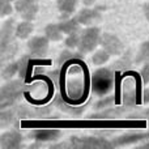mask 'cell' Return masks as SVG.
Returning <instances> with one entry per match:
<instances>
[{
	"label": "cell",
	"mask_w": 149,
	"mask_h": 149,
	"mask_svg": "<svg viewBox=\"0 0 149 149\" xmlns=\"http://www.w3.org/2000/svg\"><path fill=\"white\" fill-rule=\"evenodd\" d=\"M52 109L50 106H41V107H29L25 105H15L8 109L0 111V127L5 128L8 126L15 124L18 126V122L22 119H31V118H42L51 114Z\"/></svg>",
	"instance_id": "1"
},
{
	"label": "cell",
	"mask_w": 149,
	"mask_h": 149,
	"mask_svg": "<svg viewBox=\"0 0 149 149\" xmlns=\"http://www.w3.org/2000/svg\"><path fill=\"white\" fill-rule=\"evenodd\" d=\"M16 21L9 17L3 22L0 28V62L4 64L10 60L18 51V46L16 43Z\"/></svg>",
	"instance_id": "2"
},
{
	"label": "cell",
	"mask_w": 149,
	"mask_h": 149,
	"mask_svg": "<svg viewBox=\"0 0 149 149\" xmlns=\"http://www.w3.org/2000/svg\"><path fill=\"white\" fill-rule=\"evenodd\" d=\"M28 85L22 79L9 80L0 88V110L17 105L20 98L28 90Z\"/></svg>",
	"instance_id": "3"
},
{
	"label": "cell",
	"mask_w": 149,
	"mask_h": 149,
	"mask_svg": "<svg viewBox=\"0 0 149 149\" xmlns=\"http://www.w3.org/2000/svg\"><path fill=\"white\" fill-rule=\"evenodd\" d=\"M115 76L111 68H98L90 77V88L98 97H105L113 90Z\"/></svg>",
	"instance_id": "4"
},
{
	"label": "cell",
	"mask_w": 149,
	"mask_h": 149,
	"mask_svg": "<svg viewBox=\"0 0 149 149\" xmlns=\"http://www.w3.org/2000/svg\"><path fill=\"white\" fill-rule=\"evenodd\" d=\"M101 37H102V31L97 25L86 26L81 30L80 45L77 50L84 55L94 52V50L101 45Z\"/></svg>",
	"instance_id": "5"
},
{
	"label": "cell",
	"mask_w": 149,
	"mask_h": 149,
	"mask_svg": "<svg viewBox=\"0 0 149 149\" xmlns=\"http://www.w3.org/2000/svg\"><path fill=\"white\" fill-rule=\"evenodd\" d=\"M71 148L77 149H105L115 148L113 140L106 139V136H71L68 139Z\"/></svg>",
	"instance_id": "6"
},
{
	"label": "cell",
	"mask_w": 149,
	"mask_h": 149,
	"mask_svg": "<svg viewBox=\"0 0 149 149\" xmlns=\"http://www.w3.org/2000/svg\"><path fill=\"white\" fill-rule=\"evenodd\" d=\"M43 63V64H50V60H39V58H33L30 54H24L18 58V77L22 79L24 81L28 84L31 81L30 77V68H33V65Z\"/></svg>",
	"instance_id": "7"
},
{
	"label": "cell",
	"mask_w": 149,
	"mask_h": 149,
	"mask_svg": "<svg viewBox=\"0 0 149 149\" xmlns=\"http://www.w3.org/2000/svg\"><path fill=\"white\" fill-rule=\"evenodd\" d=\"M50 39L46 36H34L31 38H29L26 47H28L29 54L33 58H43L49 52L50 47Z\"/></svg>",
	"instance_id": "8"
},
{
	"label": "cell",
	"mask_w": 149,
	"mask_h": 149,
	"mask_svg": "<svg viewBox=\"0 0 149 149\" xmlns=\"http://www.w3.org/2000/svg\"><path fill=\"white\" fill-rule=\"evenodd\" d=\"M134 107H128V106H111L107 107L105 110H100L94 114H90L88 118L92 119V120H98V119H103V120H107V119H119L122 116L127 115L128 116L131 114V110Z\"/></svg>",
	"instance_id": "9"
},
{
	"label": "cell",
	"mask_w": 149,
	"mask_h": 149,
	"mask_svg": "<svg viewBox=\"0 0 149 149\" xmlns=\"http://www.w3.org/2000/svg\"><path fill=\"white\" fill-rule=\"evenodd\" d=\"M100 46L105 49L111 56H120L124 51V45L122 39L113 33H102Z\"/></svg>",
	"instance_id": "10"
},
{
	"label": "cell",
	"mask_w": 149,
	"mask_h": 149,
	"mask_svg": "<svg viewBox=\"0 0 149 149\" xmlns=\"http://www.w3.org/2000/svg\"><path fill=\"white\" fill-rule=\"evenodd\" d=\"M15 10L21 16L22 20L34 21L39 10L38 0H16Z\"/></svg>",
	"instance_id": "11"
},
{
	"label": "cell",
	"mask_w": 149,
	"mask_h": 149,
	"mask_svg": "<svg viewBox=\"0 0 149 149\" xmlns=\"http://www.w3.org/2000/svg\"><path fill=\"white\" fill-rule=\"evenodd\" d=\"M24 136L17 128L5 131L0 135V148L1 149H20L24 144Z\"/></svg>",
	"instance_id": "12"
},
{
	"label": "cell",
	"mask_w": 149,
	"mask_h": 149,
	"mask_svg": "<svg viewBox=\"0 0 149 149\" xmlns=\"http://www.w3.org/2000/svg\"><path fill=\"white\" fill-rule=\"evenodd\" d=\"M76 18L82 26H92L102 20V13H101L100 8L85 7L79 10V13L76 15Z\"/></svg>",
	"instance_id": "13"
},
{
	"label": "cell",
	"mask_w": 149,
	"mask_h": 149,
	"mask_svg": "<svg viewBox=\"0 0 149 149\" xmlns=\"http://www.w3.org/2000/svg\"><path fill=\"white\" fill-rule=\"evenodd\" d=\"M30 136L34 139V141L39 143H51L58 141L62 137V131L55 127H50V128H37L30 134Z\"/></svg>",
	"instance_id": "14"
},
{
	"label": "cell",
	"mask_w": 149,
	"mask_h": 149,
	"mask_svg": "<svg viewBox=\"0 0 149 149\" xmlns=\"http://www.w3.org/2000/svg\"><path fill=\"white\" fill-rule=\"evenodd\" d=\"M144 140H149V132H128L113 140L114 147H124V145L137 144Z\"/></svg>",
	"instance_id": "15"
},
{
	"label": "cell",
	"mask_w": 149,
	"mask_h": 149,
	"mask_svg": "<svg viewBox=\"0 0 149 149\" xmlns=\"http://www.w3.org/2000/svg\"><path fill=\"white\" fill-rule=\"evenodd\" d=\"M52 106H55V107H58L60 111L68 114V115H72V116H80L85 111V109H86L85 105L84 106L82 105L74 106L72 103L67 102L62 95H56V97H55V100L52 101Z\"/></svg>",
	"instance_id": "16"
},
{
	"label": "cell",
	"mask_w": 149,
	"mask_h": 149,
	"mask_svg": "<svg viewBox=\"0 0 149 149\" xmlns=\"http://www.w3.org/2000/svg\"><path fill=\"white\" fill-rule=\"evenodd\" d=\"M77 0H56V9L60 13V18H70L77 9Z\"/></svg>",
	"instance_id": "17"
},
{
	"label": "cell",
	"mask_w": 149,
	"mask_h": 149,
	"mask_svg": "<svg viewBox=\"0 0 149 149\" xmlns=\"http://www.w3.org/2000/svg\"><path fill=\"white\" fill-rule=\"evenodd\" d=\"M59 26H60L62 31L65 34V36H70V34H73V33H80L82 25L79 22V20L76 18V16H73V17L60 20Z\"/></svg>",
	"instance_id": "18"
},
{
	"label": "cell",
	"mask_w": 149,
	"mask_h": 149,
	"mask_svg": "<svg viewBox=\"0 0 149 149\" xmlns=\"http://www.w3.org/2000/svg\"><path fill=\"white\" fill-rule=\"evenodd\" d=\"M34 31L33 21L22 20L16 25V37L17 39H29Z\"/></svg>",
	"instance_id": "19"
},
{
	"label": "cell",
	"mask_w": 149,
	"mask_h": 149,
	"mask_svg": "<svg viewBox=\"0 0 149 149\" xmlns=\"http://www.w3.org/2000/svg\"><path fill=\"white\" fill-rule=\"evenodd\" d=\"M45 36L50 39L51 42H60L63 41V36L64 33L62 31L59 26V22L58 24H47L46 28H45Z\"/></svg>",
	"instance_id": "20"
},
{
	"label": "cell",
	"mask_w": 149,
	"mask_h": 149,
	"mask_svg": "<svg viewBox=\"0 0 149 149\" xmlns=\"http://www.w3.org/2000/svg\"><path fill=\"white\" fill-rule=\"evenodd\" d=\"M16 74H18V60L9 62L8 64L3 65V68H1V79L3 80L9 81Z\"/></svg>",
	"instance_id": "21"
},
{
	"label": "cell",
	"mask_w": 149,
	"mask_h": 149,
	"mask_svg": "<svg viewBox=\"0 0 149 149\" xmlns=\"http://www.w3.org/2000/svg\"><path fill=\"white\" fill-rule=\"evenodd\" d=\"M110 56L111 55L109 54L105 49L97 50V51H94L92 55V63L94 65H103L110 60Z\"/></svg>",
	"instance_id": "22"
},
{
	"label": "cell",
	"mask_w": 149,
	"mask_h": 149,
	"mask_svg": "<svg viewBox=\"0 0 149 149\" xmlns=\"http://www.w3.org/2000/svg\"><path fill=\"white\" fill-rule=\"evenodd\" d=\"M82 55H84V54H81L80 51H79V52H73V50L67 49V50H64V51L60 52L59 59H58V64H59V65H63L64 63L70 62V60H72V59L82 58Z\"/></svg>",
	"instance_id": "23"
},
{
	"label": "cell",
	"mask_w": 149,
	"mask_h": 149,
	"mask_svg": "<svg viewBox=\"0 0 149 149\" xmlns=\"http://www.w3.org/2000/svg\"><path fill=\"white\" fill-rule=\"evenodd\" d=\"M149 62V41H145L140 45L139 52L135 58V63H147Z\"/></svg>",
	"instance_id": "24"
},
{
	"label": "cell",
	"mask_w": 149,
	"mask_h": 149,
	"mask_svg": "<svg viewBox=\"0 0 149 149\" xmlns=\"http://www.w3.org/2000/svg\"><path fill=\"white\" fill-rule=\"evenodd\" d=\"M114 105H116L115 98L113 95H105V97H101V100L94 103V109L97 111H100V110H105L107 107H111Z\"/></svg>",
	"instance_id": "25"
},
{
	"label": "cell",
	"mask_w": 149,
	"mask_h": 149,
	"mask_svg": "<svg viewBox=\"0 0 149 149\" xmlns=\"http://www.w3.org/2000/svg\"><path fill=\"white\" fill-rule=\"evenodd\" d=\"M80 37H81V31H80V33H73V34L67 36L64 39V46L67 47V49H71V50L77 49L80 45Z\"/></svg>",
	"instance_id": "26"
},
{
	"label": "cell",
	"mask_w": 149,
	"mask_h": 149,
	"mask_svg": "<svg viewBox=\"0 0 149 149\" xmlns=\"http://www.w3.org/2000/svg\"><path fill=\"white\" fill-rule=\"evenodd\" d=\"M12 1H9V0H0V16L1 17H7V16H10V13L13 12V8L12 4H10Z\"/></svg>",
	"instance_id": "27"
},
{
	"label": "cell",
	"mask_w": 149,
	"mask_h": 149,
	"mask_svg": "<svg viewBox=\"0 0 149 149\" xmlns=\"http://www.w3.org/2000/svg\"><path fill=\"white\" fill-rule=\"evenodd\" d=\"M140 74H141V80H143V84L147 85L149 84V62H147L143 67V70L140 71Z\"/></svg>",
	"instance_id": "28"
},
{
	"label": "cell",
	"mask_w": 149,
	"mask_h": 149,
	"mask_svg": "<svg viewBox=\"0 0 149 149\" xmlns=\"http://www.w3.org/2000/svg\"><path fill=\"white\" fill-rule=\"evenodd\" d=\"M143 13L147 21H149V0H145V3L143 4Z\"/></svg>",
	"instance_id": "29"
},
{
	"label": "cell",
	"mask_w": 149,
	"mask_h": 149,
	"mask_svg": "<svg viewBox=\"0 0 149 149\" xmlns=\"http://www.w3.org/2000/svg\"><path fill=\"white\" fill-rule=\"evenodd\" d=\"M95 1H97V0H82V4H84L85 7H92V5H94Z\"/></svg>",
	"instance_id": "30"
},
{
	"label": "cell",
	"mask_w": 149,
	"mask_h": 149,
	"mask_svg": "<svg viewBox=\"0 0 149 149\" xmlns=\"http://www.w3.org/2000/svg\"><path fill=\"white\" fill-rule=\"evenodd\" d=\"M141 147H143V148H149V140H148V141H145L144 144L141 145Z\"/></svg>",
	"instance_id": "31"
},
{
	"label": "cell",
	"mask_w": 149,
	"mask_h": 149,
	"mask_svg": "<svg viewBox=\"0 0 149 149\" xmlns=\"http://www.w3.org/2000/svg\"><path fill=\"white\" fill-rule=\"evenodd\" d=\"M9 1H12V3H15V1H16V0H9Z\"/></svg>",
	"instance_id": "32"
},
{
	"label": "cell",
	"mask_w": 149,
	"mask_h": 149,
	"mask_svg": "<svg viewBox=\"0 0 149 149\" xmlns=\"http://www.w3.org/2000/svg\"><path fill=\"white\" fill-rule=\"evenodd\" d=\"M148 132H149V130H148Z\"/></svg>",
	"instance_id": "33"
}]
</instances>
